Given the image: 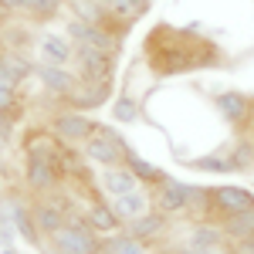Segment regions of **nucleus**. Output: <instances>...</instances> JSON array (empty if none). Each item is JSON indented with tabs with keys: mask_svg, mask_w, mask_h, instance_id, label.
<instances>
[{
	"mask_svg": "<svg viewBox=\"0 0 254 254\" xmlns=\"http://www.w3.org/2000/svg\"><path fill=\"white\" fill-rule=\"evenodd\" d=\"M142 55L149 71L159 78H173V75H187V71H200V68H220L224 64V51L220 44L210 38H196V24L190 27H173V24H156Z\"/></svg>",
	"mask_w": 254,
	"mask_h": 254,
	"instance_id": "obj_1",
	"label": "nucleus"
},
{
	"mask_svg": "<svg viewBox=\"0 0 254 254\" xmlns=\"http://www.w3.org/2000/svg\"><path fill=\"white\" fill-rule=\"evenodd\" d=\"M41 248H48L51 254H102V237L88 227L85 210H81L78 217H71V220L61 227L58 234L44 237Z\"/></svg>",
	"mask_w": 254,
	"mask_h": 254,
	"instance_id": "obj_2",
	"label": "nucleus"
},
{
	"mask_svg": "<svg viewBox=\"0 0 254 254\" xmlns=\"http://www.w3.org/2000/svg\"><path fill=\"white\" fill-rule=\"evenodd\" d=\"M126 149H129L126 136L119 132L116 126H105V122H98L95 132L81 142L85 159H88V163H98L102 170H105V166H122V153H126Z\"/></svg>",
	"mask_w": 254,
	"mask_h": 254,
	"instance_id": "obj_3",
	"label": "nucleus"
},
{
	"mask_svg": "<svg viewBox=\"0 0 254 254\" xmlns=\"http://www.w3.org/2000/svg\"><path fill=\"white\" fill-rule=\"evenodd\" d=\"M210 105L217 109V116L224 119L237 136L251 132L254 129V98L237 92V88H224V92H214L210 95Z\"/></svg>",
	"mask_w": 254,
	"mask_h": 254,
	"instance_id": "obj_4",
	"label": "nucleus"
},
{
	"mask_svg": "<svg viewBox=\"0 0 254 254\" xmlns=\"http://www.w3.org/2000/svg\"><path fill=\"white\" fill-rule=\"evenodd\" d=\"M31 207H34V224H38L41 237H51L58 234L61 227L71 220V217H78L75 210V203H71V196L64 193H48V196H38V200H31Z\"/></svg>",
	"mask_w": 254,
	"mask_h": 254,
	"instance_id": "obj_5",
	"label": "nucleus"
},
{
	"mask_svg": "<svg viewBox=\"0 0 254 254\" xmlns=\"http://www.w3.org/2000/svg\"><path fill=\"white\" fill-rule=\"evenodd\" d=\"M95 119L92 112H78V109H68V105H58L55 116L48 122V129L61 139V142H71V146H81L85 139L95 132Z\"/></svg>",
	"mask_w": 254,
	"mask_h": 254,
	"instance_id": "obj_6",
	"label": "nucleus"
},
{
	"mask_svg": "<svg viewBox=\"0 0 254 254\" xmlns=\"http://www.w3.org/2000/svg\"><path fill=\"white\" fill-rule=\"evenodd\" d=\"M64 34L75 44H88V48H98V51H109V55L122 51V31L109 27V24H85V20L71 17L64 24Z\"/></svg>",
	"mask_w": 254,
	"mask_h": 254,
	"instance_id": "obj_7",
	"label": "nucleus"
},
{
	"mask_svg": "<svg viewBox=\"0 0 254 254\" xmlns=\"http://www.w3.org/2000/svg\"><path fill=\"white\" fill-rule=\"evenodd\" d=\"M68 180L61 173V166L55 159H41V156H24V187L34 196H48L61 190Z\"/></svg>",
	"mask_w": 254,
	"mask_h": 254,
	"instance_id": "obj_8",
	"label": "nucleus"
},
{
	"mask_svg": "<svg viewBox=\"0 0 254 254\" xmlns=\"http://www.w3.org/2000/svg\"><path fill=\"white\" fill-rule=\"evenodd\" d=\"M71 68L81 81H102L116 75V55L109 51H98V48H88V44H75V58H71Z\"/></svg>",
	"mask_w": 254,
	"mask_h": 254,
	"instance_id": "obj_9",
	"label": "nucleus"
},
{
	"mask_svg": "<svg viewBox=\"0 0 254 254\" xmlns=\"http://www.w3.org/2000/svg\"><path fill=\"white\" fill-rule=\"evenodd\" d=\"M251 207H254V190H248V187H241V183L210 187V217L214 220L241 214V210H251Z\"/></svg>",
	"mask_w": 254,
	"mask_h": 254,
	"instance_id": "obj_10",
	"label": "nucleus"
},
{
	"mask_svg": "<svg viewBox=\"0 0 254 254\" xmlns=\"http://www.w3.org/2000/svg\"><path fill=\"white\" fill-rule=\"evenodd\" d=\"M112 102V78H102V81H81L71 88V95L61 98L58 105H68V109H78V112H95L102 105Z\"/></svg>",
	"mask_w": 254,
	"mask_h": 254,
	"instance_id": "obj_11",
	"label": "nucleus"
},
{
	"mask_svg": "<svg viewBox=\"0 0 254 254\" xmlns=\"http://www.w3.org/2000/svg\"><path fill=\"white\" fill-rule=\"evenodd\" d=\"M0 217L17 231L20 241H27V244H34V248L44 244L38 224H34V207H31V203H24V196H10V200H3V214H0Z\"/></svg>",
	"mask_w": 254,
	"mask_h": 254,
	"instance_id": "obj_12",
	"label": "nucleus"
},
{
	"mask_svg": "<svg viewBox=\"0 0 254 254\" xmlns=\"http://www.w3.org/2000/svg\"><path fill=\"white\" fill-rule=\"evenodd\" d=\"M34 78L38 85L48 92L51 98H68L71 95V88L78 85V75H75V68L71 64H51V61H38V68H34Z\"/></svg>",
	"mask_w": 254,
	"mask_h": 254,
	"instance_id": "obj_13",
	"label": "nucleus"
},
{
	"mask_svg": "<svg viewBox=\"0 0 254 254\" xmlns=\"http://www.w3.org/2000/svg\"><path fill=\"white\" fill-rule=\"evenodd\" d=\"M85 220H88V227H92L98 237H112V234H119V231H126V220L116 214V207H112L109 196L92 200V203L85 207Z\"/></svg>",
	"mask_w": 254,
	"mask_h": 254,
	"instance_id": "obj_14",
	"label": "nucleus"
},
{
	"mask_svg": "<svg viewBox=\"0 0 254 254\" xmlns=\"http://www.w3.org/2000/svg\"><path fill=\"white\" fill-rule=\"evenodd\" d=\"M34 68H38V61H31L27 55H20V51H3V55H0V85L20 92L24 81L34 78Z\"/></svg>",
	"mask_w": 254,
	"mask_h": 254,
	"instance_id": "obj_15",
	"label": "nucleus"
},
{
	"mask_svg": "<svg viewBox=\"0 0 254 254\" xmlns=\"http://www.w3.org/2000/svg\"><path fill=\"white\" fill-rule=\"evenodd\" d=\"M129 234H136L139 241H146V244H153L156 248V241H163V237L170 234V217L163 214V210H146L142 217H136V220H129V227H126Z\"/></svg>",
	"mask_w": 254,
	"mask_h": 254,
	"instance_id": "obj_16",
	"label": "nucleus"
},
{
	"mask_svg": "<svg viewBox=\"0 0 254 254\" xmlns=\"http://www.w3.org/2000/svg\"><path fill=\"white\" fill-rule=\"evenodd\" d=\"M38 55L41 61H51V64H71L75 58V41L61 31H44L38 41Z\"/></svg>",
	"mask_w": 254,
	"mask_h": 254,
	"instance_id": "obj_17",
	"label": "nucleus"
},
{
	"mask_svg": "<svg viewBox=\"0 0 254 254\" xmlns=\"http://www.w3.org/2000/svg\"><path fill=\"white\" fill-rule=\"evenodd\" d=\"M220 244H231L224 237V227L217 224L214 217H203V220H193L190 231H187V248L193 251H203V248H220Z\"/></svg>",
	"mask_w": 254,
	"mask_h": 254,
	"instance_id": "obj_18",
	"label": "nucleus"
},
{
	"mask_svg": "<svg viewBox=\"0 0 254 254\" xmlns=\"http://www.w3.org/2000/svg\"><path fill=\"white\" fill-rule=\"evenodd\" d=\"M112 200V207H116V214L129 224V220H136L142 217L146 210H153V193H149V187H136V190H129V193H119V196H109Z\"/></svg>",
	"mask_w": 254,
	"mask_h": 254,
	"instance_id": "obj_19",
	"label": "nucleus"
},
{
	"mask_svg": "<svg viewBox=\"0 0 254 254\" xmlns=\"http://www.w3.org/2000/svg\"><path fill=\"white\" fill-rule=\"evenodd\" d=\"M61 142L51 129H27L24 132V156H41V159H55L61 156Z\"/></svg>",
	"mask_w": 254,
	"mask_h": 254,
	"instance_id": "obj_20",
	"label": "nucleus"
},
{
	"mask_svg": "<svg viewBox=\"0 0 254 254\" xmlns=\"http://www.w3.org/2000/svg\"><path fill=\"white\" fill-rule=\"evenodd\" d=\"M122 166H126L129 173L136 176V180L142 183V187H156V183H163V180H166V173L159 170L156 163H149L146 156H139V153L132 149V146H129L126 153H122Z\"/></svg>",
	"mask_w": 254,
	"mask_h": 254,
	"instance_id": "obj_21",
	"label": "nucleus"
},
{
	"mask_svg": "<svg viewBox=\"0 0 254 254\" xmlns=\"http://www.w3.org/2000/svg\"><path fill=\"white\" fill-rule=\"evenodd\" d=\"M187 166L196 170V173H214V176L237 173L234 159H231V146H220V149H214V153H203V156H196V159H187Z\"/></svg>",
	"mask_w": 254,
	"mask_h": 254,
	"instance_id": "obj_22",
	"label": "nucleus"
},
{
	"mask_svg": "<svg viewBox=\"0 0 254 254\" xmlns=\"http://www.w3.org/2000/svg\"><path fill=\"white\" fill-rule=\"evenodd\" d=\"M149 3H153V0H105L112 20H116L122 31H129L139 17H146V14H149Z\"/></svg>",
	"mask_w": 254,
	"mask_h": 254,
	"instance_id": "obj_23",
	"label": "nucleus"
},
{
	"mask_svg": "<svg viewBox=\"0 0 254 254\" xmlns=\"http://www.w3.org/2000/svg\"><path fill=\"white\" fill-rule=\"evenodd\" d=\"M98 187H102V193H105V196H119V193H129V190L142 187V183H139L126 166H105L102 176H98Z\"/></svg>",
	"mask_w": 254,
	"mask_h": 254,
	"instance_id": "obj_24",
	"label": "nucleus"
},
{
	"mask_svg": "<svg viewBox=\"0 0 254 254\" xmlns=\"http://www.w3.org/2000/svg\"><path fill=\"white\" fill-rule=\"evenodd\" d=\"M68 10H71V17L85 20V24H109V27L122 31L116 20H112L109 7H105L102 0H68ZM122 34H126V31H122Z\"/></svg>",
	"mask_w": 254,
	"mask_h": 254,
	"instance_id": "obj_25",
	"label": "nucleus"
},
{
	"mask_svg": "<svg viewBox=\"0 0 254 254\" xmlns=\"http://www.w3.org/2000/svg\"><path fill=\"white\" fill-rule=\"evenodd\" d=\"M64 7H68V0H24L17 17L31 20V24H48V20L61 17Z\"/></svg>",
	"mask_w": 254,
	"mask_h": 254,
	"instance_id": "obj_26",
	"label": "nucleus"
},
{
	"mask_svg": "<svg viewBox=\"0 0 254 254\" xmlns=\"http://www.w3.org/2000/svg\"><path fill=\"white\" fill-rule=\"evenodd\" d=\"M102 254H153V244L139 241L129 231H119L112 237H102Z\"/></svg>",
	"mask_w": 254,
	"mask_h": 254,
	"instance_id": "obj_27",
	"label": "nucleus"
},
{
	"mask_svg": "<svg viewBox=\"0 0 254 254\" xmlns=\"http://www.w3.org/2000/svg\"><path fill=\"white\" fill-rule=\"evenodd\" d=\"M217 224L224 227V237L231 244H241V241H248L254 234V207L251 210H241V214H231V217H220Z\"/></svg>",
	"mask_w": 254,
	"mask_h": 254,
	"instance_id": "obj_28",
	"label": "nucleus"
},
{
	"mask_svg": "<svg viewBox=\"0 0 254 254\" xmlns=\"http://www.w3.org/2000/svg\"><path fill=\"white\" fill-rule=\"evenodd\" d=\"M0 34H3V48L7 51H20V55H27L31 51V20H24V24H3L0 27Z\"/></svg>",
	"mask_w": 254,
	"mask_h": 254,
	"instance_id": "obj_29",
	"label": "nucleus"
},
{
	"mask_svg": "<svg viewBox=\"0 0 254 254\" xmlns=\"http://www.w3.org/2000/svg\"><path fill=\"white\" fill-rule=\"evenodd\" d=\"M109 105H112V119H116V122H139V112H142V109H139V102L132 95L119 92Z\"/></svg>",
	"mask_w": 254,
	"mask_h": 254,
	"instance_id": "obj_30",
	"label": "nucleus"
},
{
	"mask_svg": "<svg viewBox=\"0 0 254 254\" xmlns=\"http://www.w3.org/2000/svg\"><path fill=\"white\" fill-rule=\"evenodd\" d=\"M20 112H24L20 92L7 88V85H0V119H10V122H17V119H20Z\"/></svg>",
	"mask_w": 254,
	"mask_h": 254,
	"instance_id": "obj_31",
	"label": "nucleus"
},
{
	"mask_svg": "<svg viewBox=\"0 0 254 254\" xmlns=\"http://www.w3.org/2000/svg\"><path fill=\"white\" fill-rule=\"evenodd\" d=\"M20 7H24V0H0V20H10L20 14Z\"/></svg>",
	"mask_w": 254,
	"mask_h": 254,
	"instance_id": "obj_32",
	"label": "nucleus"
},
{
	"mask_svg": "<svg viewBox=\"0 0 254 254\" xmlns=\"http://www.w3.org/2000/svg\"><path fill=\"white\" fill-rule=\"evenodd\" d=\"M14 139V122L10 119H0V149H7Z\"/></svg>",
	"mask_w": 254,
	"mask_h": 254,
	"instance_id": "obj_33",
	"label": "nucleus"
},
{
	"mask_svg": "<svg viewBox=\"0 0 254 254\" xmlns=\"http://www.w3.org/2000/svg\"><path fill=\"white\" fill-rule=\"evenodd\" d=\"M14 237H17V231L3 220V224H0V248H14Z\"/></svg>",
	"mask_w": 254,
	"mask_h": 254,
	"instance_id": "obj_34",
	"label": "nucleus"
},
{
	"mask_svg": "<svg viewBox=\"0 0 254 254\" xmlns=\"http://www.w3.org/2000/svg\"><path fill=\"white\" fill-rule=\"evenodd\" d=\"M234 251H237V254H254V234L248 237V241H241V244H234Z\"/></svg>",
	"mask_w": 254,
	"mask_h": 254,
	"instance_id": "obj_35",
	"label": "nucleus"
},
{
	"mask_svg": "<svg viewBox=\"0 0 254 254\" xmlns=\"http://www.w3.org/2000/svg\"><path fill=\"white\" fill-rule=\"evenodd\" d=\"M0 254H20L17 248H0Z\"/></svg>",
	"mask_w": 254,
	"mask_h": 254,
	"instance_id": "obj_36",
	"label": "nucleus"
},
{
	"mask_svg": "<svg viewBox=\"0 0 254 254\" xmlns=\"http://www.w3.org/2000/svg\"><path fill=\"white\" fill-rule=\"evenodd\" d=\"M0 55H3V34H0Z\"/></svg>",
	"mask_w": 254,
	"mask_h": 254,
	"instance_id": "obj_37",
	"label": "nucleus"
},
{
	"mask_svg": "<svg viewBox=\"0 0 254 254\" xmlns=\"http://www.w3.org/2000/svg\"><path fill=\"white\" fill-rule=\"evenodd\" d=\"M251 139H254V129H251Z\"/></svg>",
	"mask_w": 254,
	"mask_h": 254,
	"instance_id": "obj_38",
	"label": "nucleus"
},
{
	"mask_svg": "<svg viewBox=\"0 0 254 254\" xmlns=\"http://www.w3.org/2000/svg\"><path fill=\"white\" fill-rule=\"evenodd\" d=\"M0 224H3V217H0Z\"/></svg>",
	"mask_w": 254,
	"mask_h": 254,
	"instance_id": "obj_39",
	"label": "nucleus"
}]
</instances>
